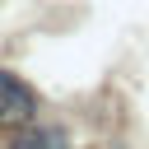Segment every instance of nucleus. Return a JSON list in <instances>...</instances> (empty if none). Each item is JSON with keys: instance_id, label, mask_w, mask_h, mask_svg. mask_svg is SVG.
Returning a JSON list of instances; mask_svg holds the SVG:
<instances>
[{"instance_id": "obj_1", "label": "nucleus", "mask_w": 149, "mask_h": 149, "mask_svg": "<svg viewBox=\"0 0 149 149\" xmlns=\"http://www.w3.org/2000/svg\"><path fill=\"white\" fill-rule=\"evenodd\" d=\"M37 112V98L28 84H19L9 70H0V121H28Z\"/></svg>"}]
</instances>
